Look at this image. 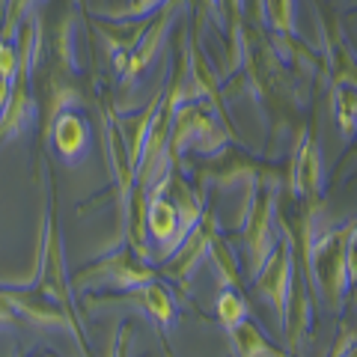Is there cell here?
I'll return each mask as SVG.
<instances>
[{"mask_svg": "<svg viewBox=\"0 0 357 357\" xmlns=\"http://www.w3.org/2000/svg\"><path fill=\"white\" fill-rule=\"evenodd\" d=\"M21 45H18V69L13 77V89H9L6 107L0 110V146H6L9 140L21 137L33 122L39 119V105L36 96L30 89L33 69H36V57L42 48V18L36 15V9L24 18L21 24Z\"/></svg>", "mask_w": 357, "mask_h": 357, "instance_id": "cell-1", "label": "cell"}, {"mask_svg": "<svg viewBox=\"0 0 357 357\" xmlns=\"http://www.w3.org/2000/svg\"><path fill=\"white\" fill-rule=\"evenodd\" d=\"M277 248V182L262 188L248 185V206H244V265L256 277L262 262Z\"/></svg>", "mask_w": 357, "mask_h": 357, "instance_id": "cell-2", "label": "cell"}, {"mask_svg": "<svg viewBox=\"0 0 357 357\" xmlns=\"http://www.w3.org/2000/svg\"><path fill=\"white\" fill-rule=\"evenodd\" d=\"M158 280L155 265L146 262L143 256L128 248V250H114L105 259L86 265L81 274L72 280V289H119V292H134V289Z\"/></svg>", "mask_w": 357, "mask_h": 357, "instance_id": "cell-3", "label": "cell"}, {"mask_svg": "<svg viewBox=\"0 0 357 357\" xmlns=\"http://www.w3.org/2000/svg\"><path fill=\"white\" fill-rule=\"evenodd\" d=\"M227 146V131H220L215 114L199 105H178L167 140V158L176 161L185 149H197L199 155H215Z\"/></svg>", "mask_w": 357, "mask_h": 357, "instance_id": "cell-4", "label": "cell"}, {"mask_svg": "<svg viewBox=\"0 0 357 357\" xmlns=\"http://www.w3.org/2000/svg\"><path fill=\"white\" fill-rule=\"evenodd\" d=\"M39 292L48 295L54 304H60L69 316L77 321L75 298H72V277L66 271V253H63V236L54 218V206H48L45 215V238H42V259H39Z\"/></svg>", "mask_w": 357, "mask_h": 357, "instance_id": "cell-5", "label": "cell"}, {"mask_svg": "<svg viewBox=\"0 0 357 357\" xmlns=\"http://www.w3.org/2000/svg\"><path fill=\"white\" fill-rule=\"evenodd\" d=\"M253 283H256L259 298H265L268 304L274 307L280 325L286 328V319H289L286 307H289V295H292V283H295V244H292V236L277 241L271 256H268V259L262 262V268L256 271Z\"/></svg>", "mask_w": 357, "mask_h": 357, "instance_id": "cell-6", "label": "cell"}, {"mask_svg": "<svg viewBox=\"0 0 357 357\" xmlns=\"http://www.w3.org/2000/svg\"><path fill=\"white\" fill-rule=\"evenodd\" d=\"M0 295H3V301L13 307L15 316L33 321V325H42V328H66V331H72V337L81 342V349H84L81 325H77V321L60 304H54L48 295L39 292L36 286H13V289L0 286Z\"/></svg>", "mask_w": 357, "mask_h": 357, "instance_id": "cell-7", "label": "cell"}, {"mask_svg": "<svg viewBox=\"0 0 357 357\" xmlns=\"http://www.w3.org/2000/svg\"><path fill=\"white\" fill-rule=\"evenodd\" d=\"M289 185L292 194L301 199V206H321V191H325V170H321V149L310 128L298 131L292 170H289Z\"/></svg>", "mask_w": 357, "mask_h": 357, "instance_id": "cell-8", "label": "cell"}, {"mask_svg": "<svg viewBox=\"0 0 357 357\" xmlns=\"http://www.w3.org/2000/svg\"><path fill=\"white\" fill-rule=\"evenodd\" d=\"M182 6V0H167V3L155 13V18L149 21V27H146V33L140 36V42H137V48H134L131 54H128V63H126V69L119 72V84L122 86H131L137 77L143 75L152 66V60H155V54L161 51V45H164V39H167V33H170V27H173V18H176V9Z\"/></svg>", "mask_w": 357, "mask_h": 357, "instance_id": "cell-9", "label": "cell"}, {"mask_svg": "<svg viewBox=\"0 0 357 357\" xmlns=\"http://www.w3.org/2000/svg\"><path fill=\"white\" fill-rule=\"evenodd\" d=\"M42 134H45V140L54 146L57 158L72 167V164L86 158L93 128H89V119L81 114V110H63V114H57L48 126H45Z\"/></svg>", "mask_w": 357, "mask_h": 357, "instance_id": "cell-10", "label": "cell"}, {"mask_svg": "<svg viewBox=\"0 0 357 357\" xmlns=\"http://www.w3.org/2000/svg\"><path fill=\"white\" fill-rule=\"evenodd\" d=\"M215 236H218V220L211 211H203V218L194 223V229L188 232L182 244H178V250L164 262V274L173 277V280L188 283V277H191L208 256V244Z\"/></svg>", "mask_w": 357, "mask_h": 357, "instance_id": "cell-11", "label": "cell"}, {"mask_svg": "<svg viewBox=\"0 0 357 357\" xmlns=\"http://www.w3.org/2000/svg\"><path fill=\"white\" fill-rule=\"evenodd\" d=\"M140 301V307L146 310V316L152 321H158V328L167 331L176 321V301L170 295V289H167L164 283L158 280H152L146 286H140V289H134V292H128Z\"/></svg>", "mask_w": 357, "mask_h": 357, "instance_id": "cell-12", "label": "cell"}, {"mask_svg": "<svg viewBox=\"0 0 357 357\" xmlns=\"http://www.w3.org/2000/svg\"><path fill=\"white\" fill-rule=\"evenodd\" d=\"M229 340H232V349H236L238 357H292L280 349H274V345L265 340V333L256 328L250 319H244L238 328H232Z\"/></svg>", "mask_w": 357, "mask_h": 357, "instance_id": "cell-13", "label": "cell"}, {"mask_svg": "<svg viewBox=\"0 0 357 357\" xmlns=\"http://www.w3.org/2000/svg\"><path fill=\"white\" fill-rule=\"evenodd\" d=\"M333 114H337V126L345 137L354 134L357 114H354V75L345 77L342 72L333 81Z\"/></svg>", "mask_w": 357, "mask_h": 357, "instance_id": "cell-14", "label": "cell"}, {"mask_svg": "<svg viewBox=\"0 0 357 357\" xmlns=\"http://www.w3.org/2000/svg\"><path fill=\"white\" fill-rule=\"evenodd\" d=\"M218 319H220V325L232 331V328H238L244 319H248V304H244V298L238 295V289H232V286H220V292H218Z\"/></svg>", "mask_w": 357, "mask_h": 357, "instance_id": "cell-15", "label": "cell"}, {"mask_svg": "<svg viewBox=\"0 0 357 357\" xmlns=\"http://www.w3.org/2000/svg\"><path fill=\"white\" fill-rule=\"evenodd\" d=\"M75 13L66 15L57 30H54V51H57V63L63 66L66 72H75L77 69V57H75Z\"/></svg>", "mask_w": 357, "mask_h": 357, "instance_id": "cell-16", "label": "cell"}, {"mask_svg": "<svg viewBox=\"0 0 357 357\" xmlns=\"http://www.w3.org/2000/svg\"><path fill=\"white\" fill-rule=\"evenodd\" d=\"M262 3H265L271 30L292 39L295 36V0H262Z\"/></svg>", "mask_w": 357, "mask_h": 357, "instance_id": "cell-17", "label": "cell"}, {"mask_svg": "<svg viewBox=\"0 0 357 357\" xmlns=\"http://www.w3.org/2000/svg\"><path fill=\"white\" fill-rule=\"evenodd\" d=\"M167 0H128L126 6L119 9H107V18H116V21H131V18H143V15H152L155 9H161Z\"/></svg>", "mask_w": 357, "mask_h": 357, "instance_id": "cell-18", "label": "cell"}, {"mask_svg": "<svg viewBox=\"0 0 357 357\" xmlns=\"http://www.w3.org/2000/svg\"><path fill=\"white\" fill-rule=\"evenodd\" d=\"M15 69H18V48H15V42L0 39V77L13 84Z\"/></svg>", "mask_w": 357, "mask_h": 357, "instance_id": "cell-19", "label": "cell"}, {"mask_svg": "<svg viewBox=\"0 0 357 357\" xmlns=\"http://www.w3.org/2000/svg\"><path fill=\"white\" fill-rule=\"evenodd\" d=\"M110 357H131V331L126 325L116 331V342H114V351H110Z\"/></svg>", "mask_w": 357, "mask_h": 357, "instance_id": "cell-20", "label": "cell"}, {"mask_svg": "<svg viewBox=\"0 0 357 357\" xmlns=\"http://www.w3.org/2000/svg\"><path fill=\"white\" fill-rule=\"evenodd\" d=\"M15 319H18V316L13 312V307H9L6 301H3V295H0V328L9 325V321H15Z\"/></svg>", "mask_w": 357, "mask_h": 357, "instance_id": "cell-21", "label": "cell"}, {"mask_svg": "<svg viewBox=\"0 0 357 357\" xmlns=\"http://www.w3.org/2000/svg\"><path fill=\"white\" fill-rule=\"evenodd\" d=\"M9 89H13V84H9V81H3V77H0V110H3V107H6Z\"/></svg>", "mask_w": 357, "mask_h": 357, "instance_id": "cell-22", "label": "cell"}, {"mask_svg": "<svg viewBox=\"0 0 357 357\" xmlns=\"http://www.w3.org/2000/svg\"><path fill=\"white\" fill-rule=\"evenodd\" d=\"M36 3H39V0H36Z\"/></svg>", "mask_w": 357, "mask_h": 357, "instance_id": "cell-23", "label": "cell"}]
</instances>
